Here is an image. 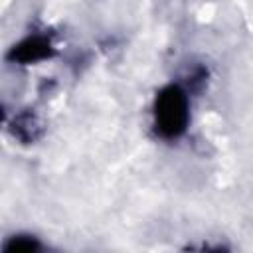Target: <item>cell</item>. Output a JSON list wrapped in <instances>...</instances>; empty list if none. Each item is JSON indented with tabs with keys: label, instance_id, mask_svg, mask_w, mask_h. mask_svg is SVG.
<instances>
[{
	"label": "cell",
	"instance_id": "1",
	"mask_svg": "<svg viewBox=\"0 0 253 253\" xmlns=\"http://www.w3.org/2000/svg\"><path fill=\"white\" fill-rule=\"evenodd\" d=\"M156 128L166 138H176L186 130L188 125V99L182 87H164L154 103Z\"/></svg>",
	"mask_w": 253,
	"mask_h": 253
},
{
	"label": "cell",
	"instance_id": "2",
	"mask_svg": "<svg viewBox=\"0 0 253 253\" xmlns=\"http://www.w3.org/2000/svg\"><path fill=\"white\" fill-rule=\"evenodd\" d=\"M51 55H53V47L42 36H34V38H28V40L20 42L8 53V57L16 63H36V61L47 59Z\"/></svg>",
	"mask_w": 253,
	"mask_h": 253
},
{
	"label": "cell",
	"instance_id": "3",
	"mask_svg": "<svg viewBox=\"0 0 253 253\" xmlns=\"http://www.w3.org/2000/svg\"><path fill=\"white\" fill-rule=\"evenodd\" d=\"M12 134L22 142H34L42 134V123L32 111H24L14 119Z\"/></svg>",
	"mask_w": 253,
	"mask_h": 253
},
{
	"label": "cell",
	"instance_id": "4",
	"mask_svg": "<svg viewBox=\"0 0 253 253\" xmlns=\"http://www.w3.org/2000/svg\"><path fill=\"white\" fill-rule=\"evenodd\" d=\"M42 245L34 239V237H26V235H18L12 237L10 241L4 243V251L12 253V251H38Z\"/></svg>",
	"mask_w": 253,
	"mask_h": 253
}]
</instances>
